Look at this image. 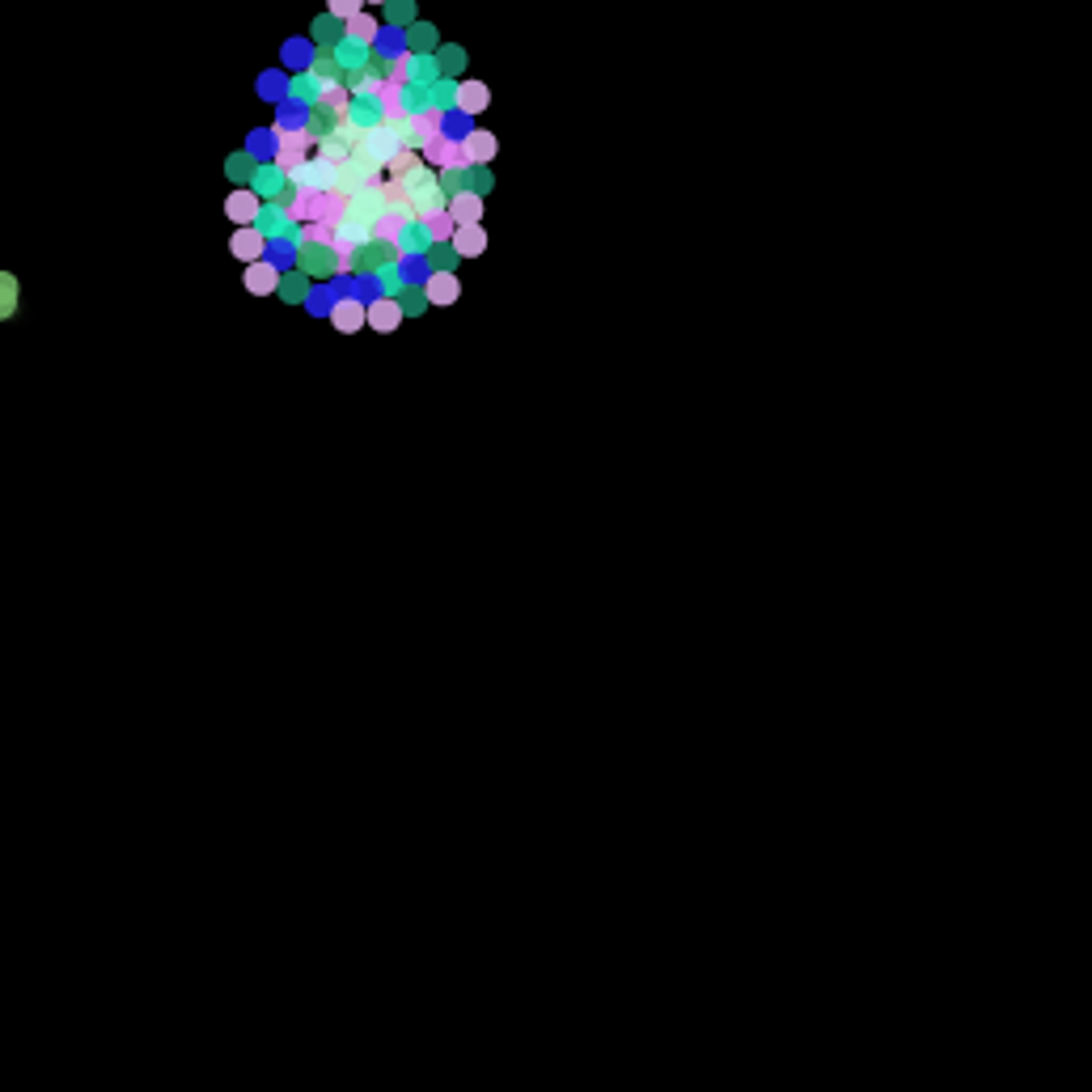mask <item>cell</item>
Returning <instances> with one entry per match:
<instances>
[{
    "instance_id": "1",
    "label": "cell",
    "mask_w": 1092,
    "mask_h": 1092,
    "mask_svg": "<svg viewBox=\"0 0 1092 1092\" xmlns=\"http://www.w3.org/2000/svg\"><path fill=\"white\" fill-rule=\"evenodd\" d=\"M419 157H424L432 170H466V165H470L466 152H462V136H449V132H437V136L419 149Z\"/></svg>"
},
{
    "instance_id": "2",
    "label": "cell",
    "mask_w": 1092,
    "mask_h": 1092,
    "mask_svg": "<svg viewBox=\"0 0 1092 1092\" xmlns=\"http://www.w3.org/2000/svg\"><path fill=\"white\" fill-rule=\"evenodd\" d=\"M254 229H258L267 242H293V246H297V225L289 220L284 203H276V199H267V203L258 208V216H254Z\"/></svg>"
},
{
    "instance_id": "3",
    "label": "cell",
    "mask_w": 1092,
    "mask_h": 1092,
    "mask_svg": "<svg viewBox=\"0 0 1092 1092\" xmlns=\"http://www.w3.org/2000/svg\"><path fill=\"white\" fill-rule=\"evenodd\" d=\"M487 106H492V90H487V81H475V77L453 81V110H457V115L475 119V115H483Z\"/></svg>"
},
{
    "instance_id": "4",
    "label": "cell",
    "mask_w": 1092,
    "mask_h": 1092,
    "mask_svg": "<svg viewBox=\"0 0 1092 1092\" xmlns=\"http://www.w3.org/2000/svg\"><path fill=\"white\" fill-rule=\"evenodd\" d=\"M326 318L339 335H360L364 331V301L356 293H344V297H335L326 305Z\"/></svg>"
},
{
    "instance_id": "5",
    "label": "cell",
    "mask_w": 1092,
    "mask_h": 1092,
    "mask_svg": "<svg viewBox=\"0 0 1092 1092\" xmlns=\"http://www.w3.org/2000/svg\"><path fill=\"white\" fill-rule=\"evenodd\" d=\"M364 326H369V331H377V335H394L398 326H402V309H398V297H386V293H377V297L364 305Z\"/></svg>"
},
{
    "instance_id": "6",
    "label": "cell",
    "mask_w": 1092,
    "mask_h": 1092,
    "mask_svg": "<svg viewBox=\"0 0 1092 1092\" xmlns=\"http://www.w3.org/2000/svg\"><path fill=\"white\" fill-rule=\"evenodd\" d=\"M297 271L309 280H331L335 276V250L318 246V242H297Z\"/></svg>"
},
{
    "instance_id": "7",
    "label": "cell",
    "mask_w": 1092,
    "mask_h": 1092,
    "mask_svg": "<svg viewBox=\"0 0 1092 1092\" xmlns=\"http://www.w3.org/2000/svg\"><path fill=\"white\" fill-rule=\"evenodd\" d=\"M419 284H424L428 305H437V309H449V305H457V301H462V280H457L453 271H428Z\"/></svg>"
},
{
    "instance_id": "8",
    "label": "cell",
    "mask_w": 1092,
    "mask_h": 1092,
    "mask_svg": "<svg viewBox=\"0 0 1092 1092\" xmlns=\"http://www.w3.org/2000/svg\"><path fill=\"white\" fill-rule=\"evenodd\" d=\"M242 284H246L250 297H276V284H280V267L263 254V258H254L246 263V271H242Z\"/></svg>"
},
{
    "instance_id": "9",
    "label": "cell",
    "mask_w": 1092,
    "mask_h": 1092,
    "mask_svg": "<svg viewBox=\"0 0 1092 1092\" xmlns=\"http://www.w3.org/2000/svg\"><path fill=\"white\" fill-rule=\"evenodd\" d=\"M462 152H466V161L470 165H492L496 161V136L487 132V127H470V132H462Z\"/></svg>"
},
{
    "instance_id": "10",
    "label": "cell",
    "mask_w": 1092,
    "mask_h": 1092,
    "mask_svg": "<svg viewBox=\"0 0 1092 1092\" xmlns=\"http://www.w3.org/2000/svg\"><path fill=\"white\" fill-rule=\"evenodd\" d=\"M267 246H271V242H267L254 225H238V229H233V238H229V254H233L238 263H254V258H263Z\"/></svg>"
},
{
    "instance_id": "11",
    "label": "cell",
    "mask_w": 1092,
    "mask_h": 1092,
    "mask_svg": "<svg viewBox=\"0 0 1092 1092\" xmlns=\"http://www.w3.org/2000/svg\"><path fill=\"white\" fill-rule=\"evenodd\" d=\"M284 187H289V174H284L276 161H258V165H254V174H250V191H254L258 199H276Z\"/></svg>"
},
{
    "instance_id": "12",
    "label": "cell",
    "mask_w": 1092,
    "mask_h": 1092,
    "mask_svg": "<svg viewBox=\"0 0 1092 1092\" xmlns=\"http://www.w3.org/2000/svg\"><path fill=\"white\" fill-rule=\"evenodd\" d=\"M445 212L453 216V225H479L483 220V195H475V191H453L445 199Z\"/></svg>"
},
{
    "instance_id": "13",
    "label": "cell",
    "mask_w": 1092,
    "mask_h": 1092,
    "mask_svg": "<svg viewBox=\"0 0 1092 1092\" xmlns=\"http://www.w3.org/2000/svg\"><path fill=\"white\" fill-rule=\"evenodd\" d=\"M449 246H453L457 258H479V254L487 250V229H483V220H479V225H457L453 238H449Z\"/></svg>"
},
{
    "instance_id": "14",
    "label": "cell",
    "mask_w": 1092,
    "mask_h": 1092,
    "mask_svg": "<svg viewBox=\"0 0 1092 1092\" xmlns=\"http://www.w3.org/2000/svg\"><path fill=\"white\" fill-rule=\"evenodd\" d=\"M309 106H318V110H326V115H335V119L344 123V119H348V110H351V94L344 90V81H322L318 98L309 102Z\"/></svg>"
},
{
    "instance_id": "15",
    "label": "cell",
    "mask_w": 1092,
    "mask_h": 1092,
    "mask_svg": "<svg viewBox=\"0 0 1092 1092\" xmlns=\"http://www.w3.org/2000/svg\"><path fill=\"white\" fill-rule=\"evenodd\" d=\"M258 208H263V199L254 195L250 187H233V195L225 199V216H229L233 225H254Z\"/></svg>"
},
{
    "instance_id": "16",
    "label": "cell",
    "mask_w": 1092,
    "mask_h": 1092,
    "mask_svg": "<svg viewBox=\"0 0 1092 1092\" xmlns=\"http://www.w3.org/2000/svg\"><path fill=\"white\" fill-rule=\"evenodd\" d=\"M402 43H406V51H415V55H428V51L441 47V34H437L432 22H419V17H415V22L402 30Z\"/></svg>"
},
{
    "instance_id": "17",
    "label": "cell",
    "mask_w": 1092,
    "mask_h": 1092,
    "mask_svg": "<svg viewBox=\"0 0 1092 1092\" xmlns=\"http://www.w3.org/2000/svg\"><path fill=\"white\" fill-rule=\"evenodd\" d=\"M377 30H382V22H377L369 9L351 13L348 22H344V39H356V43H364V47H373V43H377Z\"/></svg>"
},
{
    "instance_id": "18",
    "label": "cell",
    "mask_w": 1092,
    "mask_h": 1092,
    "mask_svg": "<svg viewBox=\"0 0 1092 1092\" xmlns=\"http://www.w3.org/2000/svg\"><path fill=\"white\" fill-rule=\"evenodd\" d=\"M276 297L284 301V305H305L309 301V276L305 271H280Z\"/></svg>"
},
{
    "instance_id": "19",
    "label": "cell",
    "mask_w": 1092,
    "mask_h": 1092,
    "mask_svg": "<svg viewBox=\"0 0 1092 1092\" xmlns=\"http://www.w3.org/2000/svg\"><path fill=\"white\" fill-rule=\"evenodd\" d=\"M318 90H322V81H318L309 68H301V72H293V77H289V90H284V98H289V102H301V106H309V102L318 98Z\"/></svg>"
},
{
    "instance_id": "20",
    "label": "cell",
    "mask_w": 1092,
    "mask_h": 1092,
    "mask_svg": "<svg viewBox=\"0 0 1092 1092\" xmlns=\"http://www.w3.org/2000/svg\"><path fill=\"white\" fill-rule=\"evenodd\" d=\"M441 81V64H437V55L428 51V55H415L411 59V85H419V90H432Z\"/></svg>"
},
{
    "instance_id": "21",
    "label": "cell",
    "mask_w": 1092,
    "mask_h": 1092,
    "mask_svg": "<svg viewBox=\"0 0 1092 1092\" xmlns=\"http://www.w3.org/2000/svg\"><path fill=\"white\" fill-rule=\"evenodd\" d=\"M398 309H402V318H419V313L428 309V297H424V284H419V280H406V284L398 289Z\"/></svg>"
},
{
    "instance_id": "22",
    "label": "cell",
    "mask_w": 1092,
    "mask_h": 1092,
    "mask_svg": "<svg viewBox=\"0 0 1092 1092\" xmlns=\"http://www.w3.org/2000/svg\"><path fill=\"white\" fill-rule=\"evenodd\" d=\"M411 59H415V51H394V55H386V81L398 85V90H406L411 85Z\"/></svg>"
},
{
    "instance_id": "23",
    "label": "cell",
    "mask_w": 1092,
    "mask_h": 1092,
    "mask_svg": "<svg viewBox=\"0 0 1092 1092\" xmlns=\"http://www.w3.org/2000/svg\"><path fill=\"white\" fill-rule=\"evenodd\" d=\"M254 165H258V157H254L250 149L229 152V161H225V174H229V183H238V187H250V174H254Z\"/></svg>"
},
{
    "instance_id": "24",
    "label": "cell",
    "mask_w": 1092,
    "mask_h": 1092,
    "mask_svg": "<svg viewBox=\"0 0 1092 1092\" xmlns=\"http://www.w3.org/2000/svg\"><path fill=\"white\" fill-rule=\"evenodd\" d=\"M419 161H424V157H419L415 149L398 145V149L390 152V157H386V165H382V170H386V178H406V174H411V170H415Z\"/></svg>"
},
{
    "instance_id": "25",
    "label": "cell",
    "mask_w": 1092,
    "mask_h": 1092,
    "mask_svg": "<svg viewBox=\"0 0 1092 1092\" xmlns=\"http://www.w3.org/2000/svg\"><path fill=\"white\" fill-rule=\"evenodd\" d=\"M309 34H313V47L331 51L335 43H339V39H344V22L326 13V17H318V22H313V30H309Z\"/></svg>"
},
{
    "instance_id": "26",
    "label": "cell",
    "mask_w": 1092,
    "mask_h": 1092,
    "mask_svg": "<svg viewBox=\"0 0 1092 1092\" xmlns=\"http://www.w3.org/2000/svg\"><path fill=\"white\" fill-rule=\"evenodd\" d=\"M309 72H313L318 81H339V77H344V68H339L335 51H322V47H313V59H309Z\"/></svg>"
},
{
    "instance_id": "27",
    "label": "cell",
    "mask_w": 1092,
    "mask_h": 1092,
    "mask_svg": "<svg viewBox=\"0 0 1092 1092\" xmlns=\"http://www.w3.org/2000/svg\"><path fill=\"white\" fill-rule=\"evenodd\" d=\"M331 51H335L339 68H364V59H369V47H364V43H356V39H339Z\"/></svg>"
},
{
    "instance_id": "28",
    "label": "cell",
    "mask_w": 1092,
    "mask_h": 1092,
    "mask_svg": "<svg viewBox=\"0 0 1092 1092\" xmlns=\"http://www.w3.org/2000/svg\"><path fill=\"white\" fill-rule=\"evenodd\" d=\"M432 55H437V64H441V77H453V81H457V72L466 68V51L453 47V43H441Z\"/></svg>"
},
{
    "instance_id": "29",
    "label": "cell",
    "mask_w": 1092,
    "mask_h": 1092,
    "mask_svg": "<svg viewBox=\"0 0 1092 1092\" xmlns=\"http://www.w3.org/2000/svg\"><path fill=\"white\" fill-rule=\"evenodd\" d=\"M17 297H22L17 276H13V271H0V322L17 313Z\"/></svg>"
},
{
    "instance_id": "30",
    "label": "cell",
    "mask_w": 1092,
    "mask_h": 1092,
    "mask_svg": "<svg viewBox=\"0 0 1092 1092\" xmlns=\"http://www.w3.org/2000/svg\"><path fill=\"white\" fill-rule=\"evenodd\" d=\"M382 9H386V22H390V26H402V30L419 17V13H415V0H386Z\"/></svg>"
},
{
    "instance_id": "31",
    "label": "cell",
    "mask_w": 1092,
    "mask_h": 1092,
    "mask_svg": "<svg viewBox=\"0 0 1092 1092\" xmlns=\"http://www.w3.org/2000/svg\"><path fill=\"white\" fill-rule=\"evenodd\" d=\"M424 229H428V238H432V242H449V238H453V229H457V225H453V216H449L445 208H441V212H432V216H424Z\"/></svg>"
},
{
    "instance_id": "32",
    "label": "cell",
    "mask_w": 1092,
    "mask_h": 1092,
    "mask_svg": "<svg viewBox=\"0 0 1092 1092\" xmlns=\"http://www.w3.org/2000/svg\"><path fill=\"white\" fill-rule=\"evenodd\" d=\"M424 254H428V271H453V263H457V254H453L449 242H432Z\"/></svg>"
},
{
    "instance_id": "33",
    "label": "cell",
    "mask_w": 1092,
    "mask_h": 1092,
    "mask_svg": "<svg viewBox=\"0 0 1092 1092\" xmlns=\"http://www.w3.org/2000/svg\"><path fill=\"white\" fill-rule=\"evenodd\" d=\"M309 59H313V43H309V39H293V43L284 47V64H289V68H297V72H301V68H309Z\"/></svg>"
},
{
    "instance_id": "34",
    "label": "cell",
    "mask_w": 1092,
    "mask_h": 1092,
    "mask_svg": "<svg viewBox=\"0 0 1092 1092\" xmlns=\"http://www.w3.org/2000/svg\"><path fill=\"white\" fill-rule=\"evenodd\" d=\"M284 90H289V81H284L280 72H267V77L258 81V94H263V98H284Z\"/></svg>"
},
{
    "instance_id": "35",
    "label": "cell",
    "mask_w": 1092,
    "mask_h": 1092,
    "mask_svg": "<svg viewBox=\"0 0 1092 1092\" xmlns=\"http://www.w3.org/2000/svg\"><path fill=\"white\" fill-rule=\"evenodd\" d=\"M360 9H364V0H326V13L339 17V22H348L351 13H360Z\"/></svg>"
},
{
    "instance_id": "36",
    "label": "cell",
    "mask_w": 1092,
    "mask_h": 1092,
    "mask_svg": "<svg viewBox=\"0 0 1092 1092\" xmlns=\"http://www.w3.org/2000/svg\"><path fill=\"white\" fill-rule=\"evenodd\" d=\"M470 174H475V183H466V191H475V195H487V187H492V174H487V165H470Z\"/></svg>"
},
{
    "instance_id": "37",
    "label": "cell",
    "mask_w": 1092,
    "mask_h": 1092,
    "mask_svg": "<svg viewBox=\"0 0 1092 1092\" xmlns=\"http://www.w3.org/2000/svg\"><path fill=\"white\" fill-rule=\"evenodd\" d=\"M364 4H386V0H364Z\"/></svg>"
}]
</instances>
